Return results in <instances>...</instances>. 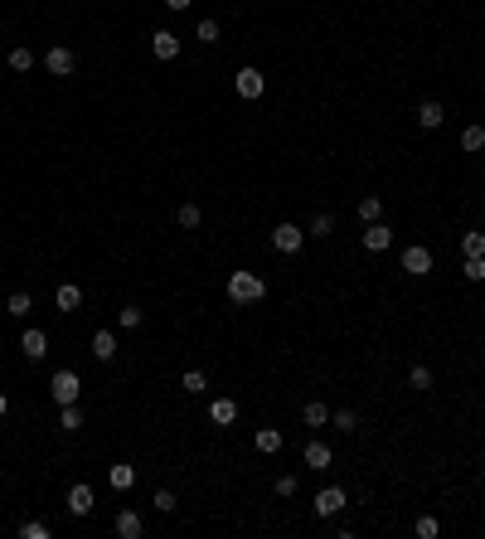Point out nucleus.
Returning a JSON list of instances; mask_svg holds the SVG:
<instances>
[{"label": "nucleus", "instance_id": "obj_1", "mask_svg": "<svg viewBox=\"0 0 485 539\" xmlns=\"http://www.w3.org/2000/svg\"><path fill=\"white\" fill-rule=\"evenodd\" d=\"M228 297L233 302H262L267 297V282L258 272H228Z\"/></svg>", "mask_w": 485, "mask_h": 539}, {"label": "nucleus", "instance_id": "obj_2", "mask_svg": "<svg viewBox=\"0 0 485 539\" xmlns=\"http://www.w3.org/2000/svg\"><path fill=\"white\" fill-rule=\"evenodd\" d=\"M49 394H54V404H78L83 384H78V374H73V369H59V374L49 379Z\"/></svg>", "mask_w": 485, "mask_h": 539}, {"label": "nucleus", "instance_id": "obj_3", "mask_svg": "<svg viewBox=\"0 0 485 539\" xmlns=\"http://www.w3.org/2000/svg\"><path fill=\"white\" fill-rule=\"evenodd\" d=\"M262 88H267V83H262V73H258V68H238V78H233V93H238L243 103L262 98Z\"/></svg>", "mask_w": 485, "mask_h": 539}, {"label": "nucleus", "instance_id": "obj_4", "mask_svg": "<svg viewBox=\"0 0 485 539\" xmlns=\"http://www.w3.org/2000/svg\"><path fill=\"white\" fill-rule=\"evenodd\" d=\"M403 272H408V277H427V272H432V253H427L422 243H412V248L403 253Z\"/></svg>", "mask_w": 485, "mask_h": 539}, {"label": "nucleus", "instance_id": "obj_5", "mask_svg": "<svg viewBox=\"0 0 485 539\" xmlns=\"http://www.w3.org/2000/svg\"><path fill=\"white\" fill-rule=\"evenodd\" d=\"M301 243H306V233H301L296 223H277V228H272V248H277V253H296Z\"/></svg>", "mask_w": 485, "mask_h": 539}, {"label": "nucleus", "instance_id": "obj_6", "mask_svg": "<svg viewBox=\"0 0 485 539\" xmlns=\"http://www.w3.org/2000/svg\"><path fill=\"white\" fill-rule=\"evenodd\" d=\"M151 54H156L161 64H170V59H180V39H175L170 29H156V34H151Z\"/></svg>", "mask_w": 485, "mask_h": 539}, {"label": "nucleus", "instance_id": "obj_7", "mask_svg": "<svg viewBox=\"0 0 485 539\" xmlns=\"http://www.w3.org/2000/svg\"><path fill=\"white\" fill-rule=\"evenodd\" d=\"M73 64H78V59H73V49H64V44L44 54V68H49L54 78H68V73H73Z\"/></svg>", "mask_w": 485, "mask_h": 539}, {"label": "nucleus", "instance_id": "obj_8", "mask_svg": "<svg viewBox=\"0 0 485 539\" xmlns=\"http://www.w3.org/2000/svg\"><path fill=\"white\" fill-rule=\"evenodd\" d=\"M340 510H345V491H340V486H325V491L315 496V515L330 520V515H340Z\"/></svg>", "mask_w": 485, "mask_h": 539}, {"label": "nucleus", "instance_id": "obj_9", "mask_svg": "<svg viewBox=\"0 0 485 539\" xmlns=\"http://www.w3.org/2000/svg\"><path fill=\"white\" fill-rule=\"evenodd\" d=\"M93 505H97V496H93V486H73L68 491V515H93Z\"/></svg>", "mask_w": 485, "mask_h": 539}, {"label": "nucleus", "instance_id": "obj_10", "mask_svg": "<svg viewBox=\"0 0 485 539\" xmlns=\"http://www.w3.org/2000/svg\"><path fill=\"white\" fill-rule=\"evenodd\" d=\"M20 350H24V360H44L49 355V335L44 330H24L20 335Z\"/></svg>", "mask_w": 485, "mask_h": 539}, {"label": "nucleus", "instance_id": "obj_11", "mask_svg": "<svg viewBox=\"0 0 485 539\" xmlns=\"http://www.w3.org/2000/svg\"><path fill=\"white\" fill-rule=\"evenodd\" d=\"M388 243H393V228H388V223H379V219H374V223L364 228V248H369V253H384Z\"/></svg>", "mask_w": 485, "mask_h": 539}, {"label": "nucleus", "instance_id": "obj_12", "mask_svg": "<svg viewBox=\"0 0 485 539\" xmlns=\"http://www.w3.org/2000/svg\"><path fill=\"white\" fill-rule=\"evenodd\" d=\"M442 121H447L442 103H422V108H417V126H422V131H437Z\"/></svg>", "mask_w": 485, "mask_h": 539}, {"label": "nucleus", "instance_id": "obj_13", "mask_svg": "<svg viewBox=\"0 0 485 539\" xmlns=\"http://www.w3.org/2000/svg\"><path fill=\"white\" fill-rule=\"evenodd\" d=\"M209 418H214L218 428H228V423L238 418V404H233V399H214V404H209Z\"/></svg>", "mask_w": 485, "mask_h": 539}, {"label": "nucleus", "instance_id": "obj_14", "mask_svg": "<svg viewBox=\"0 0 485 539\" xmlns=\"http://www.w3.org/2000/svg\"><path fill=\"white\" fill-rule=\"evenodd\" d=\"M141 530H146V525H141L136 510H121V515H117V535L121 539H141Z\"/></svg>", "mask_w": 485, "mask_h": 539}, {"label": "nucleus", "instance_id": "obj_15", "mask_svg": "<svg viewBox=\"0 0 485 539\" xmlns=\"http://www.w3.org/2000/svg\"><path fill=\"white\" fill-rule=\"evenodd\" d=\"M335 457H330V447L325 442H306V466H315V471H325Z\"/></svg>", "mask_w": 485, "mask_h": 539}, {"label": "nucleus", "instance_id": "obj_16", "mask_svg": "<svg viewBox=\"0 0 485 539\" xmlns=\"http://www.w3.org/2000/svg\"><path fill=\"white\" fill-rule=\"evenodd\" d=\"M107 481H112V491H131V486H136V466H126V462H121V466H112V471H107Z\"/></svg>", "mask_w": 485, "mask_h": 539}, {"label": "nucleus", "instance_id": "obj_17", "mask_svg": "<svg viewBox=\"0 0 485 539\" xmlns=\"http://www.w3.org/2000/svg\"><path fill=\"white\" fill-rule=\"evenodd\" d=\"M93 355L97 360H117V335L112 330H97L93 335Z\"/></svg>", "mask_w": 485, "mask_h": 539}, {"label": "nucleus", "instance_id": "obj_18", "mask_svg": "<svg viewBox=\"0 0 485 539\" xmlns=\"http://www.w3.org/2000/svg\"><path fill=\"white\" fill-rule=\"evenodd\" d=\"M10 68H15V73H29V68H34V49L15 44V49H10Z\"/></svg>", "mask_w": 485, "mask_h": 539}, {"label": "nucleus", "instance_id": "obj_19", "mask_svg": "<svg viewBox=\"0 0 485 539\" xmlns=\"http://www.w3.org/2000/svg\"><path fill=\"white\" fill-rule=\"evenodd\" d=\"M301 418H306V428H325V423H330V408H325V404H306Z\"/></svg>", "mask_w": 485, "mask_h": 539}, {"label": "nucleus", "instance_id": "obj_20", "mask_svg": "<svg viewBox=\"0 0 485 539\" xmlns=\"http://www.w3.org/2000/svg\"><path fill=\"white\" fill-rule=\"evenodd\" d=\"M59 428H64V432H78V428H83V408H78V404H64V413H59Z\"/></svg>", "mask_w": 485, "mask_h": 539}, {"label": "nucleus", "instance_id": "obj_21", "mask_svg": "<svg viewBox=\"0 0 485 539\" xmlns=\"http://www.w3.org/2000/svg\"><path fill=\"white\" fill-rule=\"evenodd\" d=\"M481 146H485V126H481V121H471V126L461 131V151H481Z\"/></svg>", "mask_w": 485, "mask_h": 539}, {"label": "nucleus", "instance_id": "obj_22", "mask_svg": "<svg viewBox=\"0 0 485 539\" xmlns=\"http://www.w3.org/2000/svg\"><path fill=\"white\" fill-rule=\"evenodd\" d=\"M461 253L466 258H485V233H461Z\"/></svg>", "mask_w": 485, "mask_h": 539}, {"label": "nucleus", "instance_id": "obj_23", "mask_svg": "<svg viewBox=\"0 0 485 539\" xmlns=\"http://www.w3.org/2000/svg\"><path fill=\"white\" fill-rule=\"evenodd\" d=\"M54 302H59V311H78L83 292H78V287H59V297H54Z\"/></svg>", "mask_w": 485, "mask_h": 539}, {"label": "nucleus", "instance_id": "obj_24", "mask_svg": "<svg viewBox=\"0 0 485 539\" xmlns=\"http://www.w3.org/2000/svg\"><path fill=\"white\" fill-rule=\"evenodd\" d=\"M258 452H282V432L262 428V432H258Z\"/></svg>", "mask_w": 485, "mask_h": 539}, {"label": "nucleus", "instance_id": "obj_25", "mask_svg": "<svg viewBox=\"0 0 485 539\" xmlns=\"http://www.w3.org/2000/svg\"><path fill=\"white\" fill-rule=\"evenodd\" d=\"M141 321H146V316H141V307H121V311H117V325H121V330H136Z\"/></svg>", "mask_w": 485, "mask_h": 539}, {"label": "nucleus", "instance_id": "obj_26", "mask_svg": "<svg viewBox=\"0 0 485 539\" xmlns=\"http://www.w3.org/2000/svg\"><path fill=\"white\" fill-rule=\"evenodd\" d=\"M379 214H384V205H379L374 195H364V200H359V219H364V223H374Z\"/></svg>", "mask_w": 485, "mask_h": 539}, {"label": "nucleus", "instance_id": "obj_27", "mask_svg": "<svg viewBox=\"0 0 485 539\" xmlns=\"http://www.w3.org/2000/svg\"><path fill=\"white\" fill-rule=\"evenodd\" d=\"M330 423H335L340 432H359V418H355L350 408H340V413H330Z\"/></svg>", "mask_w": 485, "mask_h": 539}, {"label": "nucleus", "instance_id": "obj_28", "mask_svg": "<svg viewBox=\"0 0 485 539\" xmlns=\"http://www.w3.org/2000/svg\"><path fill=\"white\" fill-rule=\"evenodd\" d=\"M461 277H466V282H485V258H466Z\"/></svg>", "mask_w": 485, "mask_h": 539}, {"label": "nucleus", "instance_id": "obj_29", "mask_svg": "<svg viewBox=\"0 0 485 539\" xmlns=\"http://www.w3.org/2000/svg\"><path fill=\"white\" fill-rule=\"evenodd\" d=\"M408 384H412V389H432V369H427V364H412Z\"/></svg>", "mask_w": 485, "mask_h": 539}, {"label": "nucleus", "instance_id": "obj_30", "mask_svg": "<svg viewBox=\"0 0 485 539\" xmlns=\"http://www.w3.org/2000/svg\"><path fill=\"white\" fill-rule=\"evenodd\" d=\"M437 530H442V525H437V515H422V520L412 525V535H417V539H432Z\"/></svg>", "mask_w": 485, "mask_h": 539}, {"label": "nucleus", "instance_id": "obj_31", "mask_svg": "<svg viewBox=\"0 0 485 539\" xmlns=\"http://www.w3.org/2000/svg\"><path fill=\"white\" fill-rule=\"evenodd\" d=\"M175 219H180V228H199V219H204V214H199V205H180V214H175Z\"/></svg>", "mask_w": 485, "mask_h": 539}, {"label": "nucleus", "instance_id": "obj_32", "mask_svg": "<svg viewBox=\"0 0 485 539\" xmlns=\"http://www.w3.org/2000/svg\"><path fill=\"white\" fill-rule=\"evenodd\" d=\"M311 233H315V238L335 233V214H315V219H311Z\"/></svg>", "mask_w": 485, "mask_h": 539}, {"label": "nucleus", "instance_id": "obj_33", "mask_svg": "<svg viewBox=\"0 0 485 539\" xmlns=\"http://www.w3.org/2000/svg\"><path fill=\"white\" fill-rule=\"evenodd\" d=\"M20 535H24V539H49V525H44V520H24Z\"/></svg>", "mask_w": 485, "mask_h": 539}, {"label": "nucleus", "instance_id": "obj_34", "mask_svg": "<svg viewBox=\"0 0 485 539\" xmlns=\"http://www.w3.org/2000/svg\"><path fill=\"white\" fill-rule=\"evenodd\" d=\"M204 44H218V20H199V29H194Z\"/></svg>", "mask_w": 485, "mask_h": 539}, {"label": "nucleus", "instance_id": "obj_35", "mask_svg": "<svg viewBox=\"0 0 485 539\" xmlns=\"http://www.w3.org/2000/svg\"><path fill=\"white\" fill-rule=\"evenodd\" d=\"M204 389H209V379H204L199 369H190V374H185V394H204Z\"/></svg>", "mask_w": 485, "mask_h": 539}, {"label": "nucleus", "instance_id": "obj_36", "mask_svg": "<svg viewBox=\"0 0 485 539\" xmlns=\"http://www.w3.org/2000/svg\"><path fill=\"white\" fill-rule=\"evenodd\" d=\"M24 311H29V292H15L10 297V316H24Z\"/></svg>", "mask_w": 485, "mask_h": 539}, {"label": "nucleus", "instance_id": "obj_37", "mask_svg": "<svg viewBox=\"0 0 485 539\" xmlns=\"http://www.w3.org/2000/svg\"><path fill=\"white\" fill-rule=\"evenodd\" d=\"M151 505H156L161 515H170V510H175V496H170V491H156V501H151Z\"/></svg>", "mask_w": 485, "mask_h": 539}, {"label": "nucleus", "instance_id": "obj_38", "mask_svg": "<svg viewBox=\"0 0 485 539\" xmlns=\"http://www.w3.org/2000/svg\"><path fill=\"white\" fill-rule=\"evenodd\" d=\"M277 496H282V501L296 496V476H277Z\"/></svg>", "mask_w": 485, "mask_h": 539}, {"label": "nucleus", "instance_id": "obj_39", "mask_svg": "<svg viewBox=\"0 0 485 539\" xmlns=\"http://www.w3.org/2000/svg\"><path fill=\"white\" fill-rule=\"evenodd\" d=\"M165 10H190V0H165Z\"/></svg>", "mask_w": 485, "mask_h": 539}, {"label": "nucleus", "instance_id": "obj_40", "mask_svg": "<svg viewBox=\"0 0 485 539\" xmlns=\"http://www.w3.org/2000/svg\"><path fill=\"white\" fill-rule=\"evenodd\" d=\"M5 408H10V399H5V394H0V418H5Z\"/></svg>", "mask_w": 485, "mask_h": 539}]
</instances>
